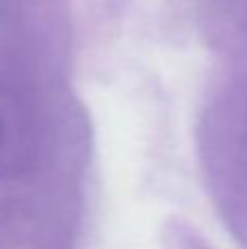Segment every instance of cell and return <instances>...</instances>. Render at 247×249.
<instances>
[{"label": "cell", "instance_id": "6da1fadb", "mask_svg": "<svg viewBox=\"0 0 247 249\" xmlns=\"http://www.w3.org/2000/svg\"><path fill=\"white\" fill-rule=\"evenodd\" d=\"M2 151H4V129L2 123H0V160H2Z\"/></svg>", "mask_w": 247, "mask_h": 249}]
</instances>
